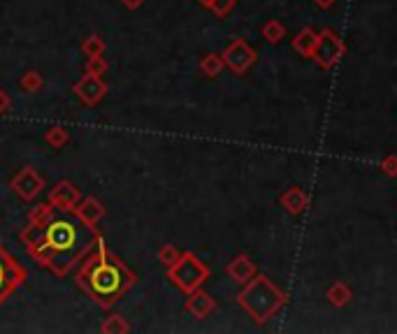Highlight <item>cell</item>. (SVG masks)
<instances>
[{
  "label": "cell",
  "instance_id": "1",
  "mask_svg": "<svg viewBox=\"0 0 397 334\" xmlns=\"http://www.w3.org/2000/svg\"><path fill=\"white\" fill-rule=\"evenodd\" d=\"M96 235V228H89L70 211L56 209L47 220H28L19 239L33 263L63 279L94 246Z\"/></svg>",
  "mask_w": 397,
  "mask_h": 334
},
{
  "label": "cell",
  "instance_id": "2",
  "mask_svg": "<svg viewBox=\"0 0 397 334\" xmlns=\"http://www.w3.org/2000/svg\"><path fill=\"white\" fill-rule=\"evenodd\" d=\"M75 283L98 306L112 309L118 299H123L132 290V285L137 283V274L116 253L109 251L105 237L98 232L94 246L79 260Z\"/></svg>",
  "mask_w": 397,
  "mask_h": 334
},
{
  "label": "cell",
  "instance_id": "3",
  "mask_svg": "<svg viewBox=\"0 0 397 334\" xmlns=\"http://www.w3.org/2000/svg\"><path fill=\"white\" fill-rule=\"evenodd\" d=\"M240 306L249 313L256 323H265L270 316H274L281 309L283 295L270 283V279L254 276L251 281L244 283V290L240 292Z\"/></svg>",
  "mask_w": 397,
  "mask_h": 334
},
{
  "label": "cell",
  "instance_id": "4",
  "mask_svg": "<svg viewBox=\"0 0 397 334\" xmlns=\"http://www.w3.org/2000/svg\"><path fill=\"white\" fill-rule=\"evenodd\" d=\"M168 279L188 295L209 279V267L195 253H182V258L172 267H168Z\"/></svg>",
  "mask_w": 397,
  "mask_h": 334
},
{
  "label": "cell",
  "instance_id": "5",
  "mask_svg": "<svg viewBox=\"0 0 397 334\" xmlns=\"http://www.w3.org/2000/svg\"><path fill=\"white\" fill-rule=\"evenodd\" d=\"M28 272L12 253L0 244V304L21 288Z\"/></svg>",
  "mask_w": 397,
  "mask_h": 334
},
{
  "label": "cell",
  "instance_id": "6",
  "mask_svg": "<svg viewBox=\"0 0 397 334\" xmlns=\"http://www.w3.org/2000/svg\"><path fill=\"white\" fill-rule=\"evenodd\" d=\"M44 186H47V184H44V177L30 165L21 167V170H19L17 175L12 177V182H10V188L15 191V195L21 197L24 202H33V200H35L39 193L44 191Z\"/></svg>",
  "mask_w": 397,
  "mask_h": 334
},
{
  "label": "cell",
  "instance_id": "7",
  "mask_svg": "<svg viewBox=\"0 0 397 334\" xmlns=\"http://www.w3.org/2000/svg\"><path fill=\"white\" fill-rule=\"evenodd\" d=\"M221 56H223V63H226L235 75H244V72L256 63V51L251 49L242 37H235Z\"/></svg>",
  "mask_w": 397,
  "mask_h": 334
},
{
  "label": "cell",
  "instance_id": "8",
  "mask_svg": "<svg viewBox=\"0 0 397 334\" xmlns=\"http://www.w3.org/2000/svg\"><path fill=\"white\" fill-rule=\"evenodd\" d=\"M72 91H75V96L82 100L86 107H96L103 103L105 96H107V84L103 82V77L84 72V77L72 86Z\"/></svg>",
  "mask_w": 397,
  "mask_h": 334
},
{
  "label": "cell",
  "instance_id": "9",
  "mask_svg": "<svg viewBox=\"0 0 397 334\" xmlns=\"http://www.w3.org/2000/svg\"><path fill=\"white\" fill-rule=\"evenodd\" d=\"M344 53V44L342 39L335 35V33H321L319 35V42L314 46V53L312 56L316 58V63L321 65V68H333V65L339 61V56Z\"/></svg>",
  "mask_w": 397,
  "mask_h": 334
},
{
  "label": "cell",
  "instance_id": "10",
  "mask_svg": "<svg viewBox=\"0 0 397 334\" xmlns=\"http://www.w3.org/2000/svg\"><path fill=\"white\" fill-rule=\"evenodd\" d=\"M79 200H82V191H79L72 182H68V179H63V182H58L54 188L49 191L47 202L54 204L56 209H61V211H72L79 204Z\"/></svg>",
  "mask_w": 397,
  "mask_h": 334
},
{
  "label": "cell",
  "instance_id": "11",
  "mask_svg": "<svg viewBox=\"0 0 397 334\" xmlns=\"http://www.w3.org/2000/svg\"><path fill=\"white\" fill-rule=\"evenodd\" d=\"M72 211H75V216L82 220V223L89 225V228H96V225L105 218V213H107L105 204L98 197H94V195L82 197V200H79V204Z\"/></svg>",
  "mask_w": 397,
  "mask_h": 334
},
{
  "label": "cell",
  "instance_id": "12",
  "mask_svg": "<svg viewBox=\"0 0 397 334\" xmlns=\"http://www.w3.org/2000/svg\"><path fill=\"white\" fill-rule=\"evenodd\" d=\"M216 309V302H214V297L207 295L204 290H193V292H188V299H186V311L191 313V316H195L197 320H202V318H207L211 311Z\"/></svg>",
  "mask_w": 397,
  "mask_h": 334
},
{
  "label": "cell",
  "instance_id": "13",
  "mask_svg": "<svg viewBox=\"0 0 397 334\" xmlns=\"http://www.w3.org/2000/svg\"><path fill=\"white\" fill-rule=\"evenodd\" d=\"M228 276L237 283H247L256 276V265L251 263L249 256H237L233 263L228 265Z\"/></svg>",
  "mask_w": 397,
  "mask_h": 334
},
{
  "label": "cell",
  "instance_id": "14",
  "mask_svg": "<svg viewBox=\"0 0 397 334\" xmlns=\"http://www.w3.org/2000/svg\"><path fill=\"white\" fill-rule=\"evenodd\" d=\"M316 42H319V35H316L312 28H307L293 39V46H295L297 53H302V56H312Z\"/></svg>",
  "mask_w": 397,
  "mask_h": 334
},
{
  "label": "cell",
  "instance_id": "15",
  "mask_svg": "<svg viewBox=\"0 0 397 334\" xmlns=\"http://www.w3.org/2000/svg\"><path fill=\"white\" fill-rule=\"evenodd\" d=\"M226 68V63H223V56L221 53H207V56L200 61V72L204 77L214 79L221 75V70Z\"/></svg>",
  "mask_w": 397,
  "mask_h": 334
},
{
  "label": "cell",
  "instance_id": "16",
  "mask_svg": "<svg viewBox=\"0 0 397 334\" xmlns=\"http://www.w3.org/2000/svg\"><path fill=\"white\" fill-rule=\"evenodd\" d=\"M304 204H307V200H304L300 188H290L281 195V206L288 213H300L304 209Z\"/></svg>",
  "mask_w": 397,
  "mask_h": 334
},
{
  "label": "cell",
  "instance_id": "17",
  "mask_svg": "<svg viewBox=\"0 0 397 334\" xmlns=\"http://www.w3.org/2000/svg\"><path fill=\"white\" fill-rule=\"evenodd\" d=\"M100 332L105 334H125V332H130V323L125 320L121 313H112V316H107L103 320V325H100Z\"/></svg>",
  "mask_w": 397,
  "mask_h": 334
},
{
  "label": "cell",
  "instance_id": "18",
  "mask_svg": "<svg viewBox=\"0 0 397 334\" xmlns=\"http://www.w3.org/2000/svg\"><path fill=\"white\" fill-rule=\"evenodd\" d=\"M44 142H47L51 149H63V146L70 142V130L63 128V125H54V128L44 132Z\"/></svg>",
  "mask_w": 397,
  "mask_h": 334
},
{
  "label": "cell",
  "instance_id": "19",
  "mask_svg": "<svg viewBox=\"0 0 397 334\" xmlns=\"http://www.w3.org/2000/svg\"><path fill=\"white\" fill-rule=\"evenodd\" d=\"M42 84H44V79L37 70H26L24 75L19 77V89L24 93H37L42 89Z\"/></svg>",
  "mask_w": 397,
  "mask_h": 334
},
{
  "label": "cell",
  "instance_id": "20",
  "mask_svg": "<svg viewBox=\"0 0 397 334\" xmlns=\"http://www.w3.org/2000/svg\"><path fill=\"white\" fill-rule=\"evenodd\" d=\"M328 299H330V304L333 306H344V304H349V299H351V288L346 283H342V281H337L333 283L328 288Z\"/></svg>",
  "mask_w": 397,
  "mask_h": 334
},
{
  "label": "cell",
  "instance_id": "21",
  "mask_svg": "<svg viewBox=\"0 0 397 334\" xmlns=\"http://www.w3.org/2000/svg\"><path fill=\"white\" fill-rule=\"evenodd\" d=\"M105 49H107V44H105V39L100 35H89L82 42V51L86 58H94V56H103Z\"/></svg>",
  "mask_w": 397,
  "mask_h": 334
},
{
  "label": "cell",
  "instance_id": "22",
  "mask_svg": "<svg viewBox=\"0 0 397 334\" xmlns=\"http://www.w3.org/2000/svg\"><path fill=\"white\" fill-rule=\"evenodd\" d=\"M182 258V251L177 249V246H172V244H165L161 251H158V263H161L165 270H168V267H172L177 263V260Z\"/></svg>",
  "mask_w": 397,
  "mask_h": 334
},
{
  "label": "cell",
  "instance_id": "23",
  "mask_svg": "<svg viewBox=\"0 0 397 334\" xmlns=\"http://www.w3.org/2000/svg\"><path fill=\"white\" fill-rule=\"evenodd\" d=\"M283 33H286V28H283L281 21H267L263 26V37L267 39V42H279V39L283 37Z\"/></svg>",
  "mask_w": 397,
  "mask_h": 334
},
{
  "label": "cell",
  "instance_id": "24",
  "mask_svg": "<svg viewBox=\"0 0 397 334\" xmlns=\"http://www.w3.org/2000/svg\"><path fill=\"white\" fill-rule=\"evenodd\" d=\"M109 70V63L105 61L103 56H94V58H86V68L84 72H91V75H98V77H103L105 72Z\"/></svg>",
  "mask_w": 397,
  "mask_h": 334
},
{
  "label": "cell",
  "instance_id": "25",
  "mask_svg": "<svg viewBox=\"0 0 397 334\" xmlns=\"http://www.w3.org/2000/svg\"><path fill=\"white\" fill-rule=\"evenodd\" d=\"M56 211V206L54 204H49V202H42V204H37V206H33L30 213H28V220H47L51 213Z\"/></svg>",
  "mask_w": 397,
  "mask_h": 334
},
{
  "label": "cell",
  "instance_id": "26",
  "mask_svg": "<svg viewBox=\"0 0 397 334\" xmlns=\"http://www.w3.org/2000/svg\"><path fill=\"white\" fill-rule=\"evenodd\" d=\"M237 0H214V3L209 5V10L214 12L216 17H228L230 12L235 10Z\"/></svg>",
  "mask_w": 397,
  "mask_h": 334
},
{
  "label": "cell",
  "instance_id": "27",
  "mask_svg": "<svg viewBox=\"0 0 397 334\" xmlns=\"http://www.w3.org/2000/svg\"><path fill=\"white\" fill-rule=\"evenodd\" d=\"M381 167L386 170V175H390V177L397 175V158L395 156H386L381 160Z\"/></svg>",
  "mask_w": 397,
  "mask_h": 334
},
{
  "label": "cell",
  "instance_id": "28",
  "mask_svg": "<svg viewBox=\"0 0 397 334\" xmlns=\"http://www.w3.org/2000/svg\"><path fill=\"white\" fill-rule=\"evenodd\" d=\"M12 109V98L5 89H0V114H8Z\"/></svg>",
  "mask_w": 397,
  "mask_h": 334
},
{
  "label": "cell",
  "instance_id": "29",
  "mask_svg": "<svg viewBox=\"0 0 397 334\" xmlns=\"http://www.w3.org/2000/svg\"><path fill=\"white\" fill-rule=\"evenodd\" d=\"M121 3H123V8H128V10H140L144 5V0H121Z\"/></svg>",
  "mask_w": 397,
  "mask_h": 334
},
{
  "label": "cell",
  "instance_id": "30",
  "mask_svg": "<svg viewBox=\"0 0 397 334\" xmlns=\"http://www.w3.org/2000/svg\"><path fill=\"white\" fill-rule=\"evenodd\" d=\"M314 3L319 5V8H330V5L337 3V0H314Z\"/></svg>",
  "mask_w": 397,
  "mask_h": 334
},
{
  "label": "cell",
  "instance_id": "31",
  "mask_svg": "<svg viewBox=\"0 0 397 334\" xmlns=\"http://www.w3.org/2000/svg\"><path fill=\"white\" fill-rule=\"evenodd\" d=\"M197 3H200V5H202V8H209V5H211V3H214V0H197Z\"/></svg>",
  "mask_w": 397,
  "mask_h": 334
}]
</instances>
